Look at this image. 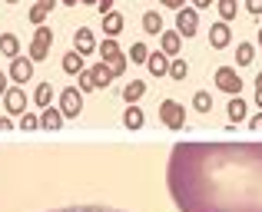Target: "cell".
<instances>
[{"label":"cell","instance_id":"29","mask_svg":"<svg viewBox=\"0 0 262 212\" xmlns=\"http://www.w3.org/2000/svg\"><path fill=\"white\" fill-rule=\"evenodd\" d=\"M27 20H30L33 27H43V20H47V10H43L40 4H33L30 10H27Z\"/></svg>","mask_w":262,"mask_h":212},{"label":"cell","instance_id":"38","mask_svg":"<svg viewBox=\"0 0 262 212\" xmlns=\"http://www.w3.org/2000/svg\"><path fill=\"white\" fill-rule=\"evenodd\" d=\"M256 100H259V106H262V73L256 77Z\"/></svg>","mask_w":262,"mask_h":212},{"label":"cell","instance_id":"42","mask_svg":"<svg viewBox=\"0 0 262 212\" xmlns=\"http://www.w3.org/2000/svg\"><path fill=\"white\" fill-rule=\"evenodd\" d=\"M60 4H67V7H77V4H80V0H60Z\"/></svg>","mask_w":262,"mask_h":212},{"label":"cell","instance_id":"34","mask_svg":"<svg viewBox=\"0 0 262 212\" xmlns=\"http://www.w3.org/2000/svg\"><path fill=\"white\" fill-rule=\"evenodd\" d=\"M96 10L106 17V13H113V0H96Z\"/></svg>","mask_w":262,"mask_h":212},{"label":"cell","instance_id":"45","mask_svg":"<svg viewBox=\"0 0 262 212\" xmlns=\"http://www.w3.org/2000/svg\"><path fill=\"white\" fill-rule=\"evenodd\" d=\"M7 4H20V0H7Z\"/></svg>","mask_w":262,"mask_h":212},{"label":"cell","instance_id":"4","mask_svg":"<svg viewBox=\"0 0 262 212\" xmlns=\"http://www.w3.org/2000/svg\"><path fill=\"white\" fill-rule=\"evenodd\" d=\"M196 30H199L196 7H183V10H176V33H179V37H196Z\"/></svg>","mask_w":262,"mask_h":212},{"label":"cell","instance_id":"13","mask_svg":"<svg viewBox=\"0 0 262 212\" xmlns=\"http://www.w3.org/2000/svg\"><path fill=\"white\" fill-rule=\"evenodd\" d=\"M146 66H149L153 77H169V57H166V53H149Z\"/></svg>","mask_w":262,"mask_h":212},{"label":"cell","instance_id":"31","mask_svg":"<svg viewBox=\"0 0 262 212\" xmlns=\"http://www.w3.org/2000/svg\"><path fill=\"white\" fill-rule=\"evenodd\" d=\"M90 90H96L93 86V77H90V70L80 73V93H90Z\"/></svg>","mask_w":262,"mask_h":212},{"label":"cell","instance_id":"26","mask_svg":"<svg viewBox=\"0 0 262 212\" xmlns=\"http://www.w3.org/2000/svg\"><path fill=\"white\" fill-rule=\"evenodd\" d=\"M229 120H232V123L246 120V103H243L239 97H232V100H229Z\"/></svg>","mask_w":262,"mask_h":212},{"label":"cell","instance_id":"1","mask_svg":"<svg viewBox=\"0 0 262 212\" xmlns=\"http://www.w3.org/2000/svg\"><path fill=\"white\" fill-rule=\"evenodd\" d=\"M166 186L179 212H262V143H179Z\"/></svg>","mask_w":262,"mask_h":212},{"label":"cell","instance_id":"2","mask_svg":"<svg viewBox=\"0 0 262 212\" xmlns=\"http://www.w3.org/2000/svg\"><path fill=\"white\" fill-rule=\"evenodd\" d=\"M50 46H53V30L50 27H37V33H33V43H30V53L27 57L37 63V60H47L50 57Z\"/></svg>","mask_w":262,"mask_h":212},{"label":"cell","instance_id":"17","mask_svg":"<svg viewBox=\"0 0 262 212\" xmlns=\"http://www.w3.org/2000/svg\"><path fill=\"white\" fill-rule=\"evenodd\" d=\"M90 77H93V86H106L110 80H113V70H110V63H96V66H90Z\"/></svg>","mask_w":262,"mask_h":212},{"label":"cell","instance_id":"24","mask_svg":"<svg viewBox=\"0 0 262 212\" xmlns=\"http://www.w3.org/2000/svg\"><path fill=\"white\" fill-rule=\"evenodd\" d=\"M123 123H126L129 129H140V126H143V109L126 106V113H123Z\"/></svg>","mask_w":262,"mask_h":212},{"label":"cell","instance_id":"20","mask_svg":"<svg viewBox=\"0 0 262 212\" xmlns=\"http://www.w3.org/2000/svg\"><path fill=\"white\" fill-rule=\"evenodd\" d=\"M63 70H67V73H77V77H80V73H83V57H80L77 50H67V57H63Z\"/></svg>","mask_w":262,"mask_h":212},{"label":"cell","instance_id":"30","mask_svg":"<svg viewBox=\"0 0 262 212\" xmlns=\"http://www.w3.org/2000/svg\"><path fill=\"white\" fill-rule=\"evenodd\" d=\"M53 212H123V209H106V206H67V209H53Z\"/></svg>","mask_w":262,"mask_h":212},{"label":"cell","instance_id":"22","mask_svg":"<svg viewBox=\"0 0 262 212\" xmlns=\"http://www.w3.org/2000/svg\"><path fill=\"white\" fill-rule=\"evenodd\" d=\"M216 10H219V20H223V23H229V20L236 17L239 4H236V0H216Z\"/></svg>","mask_w":262,"mask_h":212},{"label":"cell","instance_id":"3","mask_svg":"<svg viewBox=\"0 0 262 212\" xmlns=\"http://www.w3.org/2000/svg\"><path fill=\"white\" fill-rule=\"evenodd\" d=\"M80 109H83V93H80L77 86H67V90L60 93V113H63V120L80 116Z\"/></svg>","mask_w":262,"mask_h":212},{"label":"cell","instance_id":"40","mask_svg":"<svg viewBox=\"0 0 262 212\" xmlns=\"http://www.w3.org/2000/svg\"><path fill=\"white\" fill-rule=\"evenodd\" d=\"M37 4H40V7H43V10H47V13H50V10H53V7H57V0H37Z\"/></svg>","mask_w":262,"mask_h":212},{"label":"cell","instance_id":"25","mask_svg":"<svg viewBox=\"0 0 262 212\" xmlns=\"http://www.w3.org/2000/svg\"><path fill=\"white\" fill-rule=\"evenodd\" d=\"M186 73H189V66H186L183 57H173V60H169V77H173V80H186Z\"/></svg>","mask_w":262,"mask_h":212},{"label":"cell","instance_id":"28","mask_svg":"<svg viewBox=\"0 0 262 212\" xmlns=\"http://www.w3.org/2000/svg\"><path fill=\"white\" fill-rule=\"evenodd\" d=\"M192 106H196L199 113H209V109H212V97H209L206 90H199L196 97H192Z\"/></svg>","mask_w":262,"mask_h":212},{"label":"cell","instance_id":"32","mask_svg":"<svg viewBox=\"0 0 262 212\" xmlns=\"http://www.w3.org/2000/svg\"><path fill=\"white\" fill-rule=\"evenodd\" d=\"M20 126H24V129H37V126H40V120H37L33 113H24V116H20Z\"/></svg>","mask_w":262,"mask_h":212},{"label":"cell","instance_id":"9","mask_svg":"<svg viewBox=\"0 0 262 212\" xmlns=\"http://www.w3.org/2000/svg\"><path fill=\"white\" fill-rule=\"evenodd\" d=\"M30 77H33V60L30 57L10 60V80H13V83H27Z\"/></svg>","mask_w":262,"mask_h":212},{"label":"cell","instance_id":"41","mask_svg":"<svg viewBox=\"0 0 262 212\" xmlns=\"http://www.w3.org/2000/svg\"><path fill=\"white\" fill-rule=\"evenodd\" d=\"M0 129H10V120H7V116H0Z\"/></svg>","mask_w":262,"mask_h":212},{"label":"cell","instance_id":"7","mask_svg":"<svg viewBox=\"0 0 262 212\" xmlns=\"http://www.w3.org/2000/svg\"><path fill=\"white\" fill-rule=\"evenodd\" d=\"M96 37H93V30L90 27H80V30H73V50L80 53V57H90V53L96 50Z\"/></svg>","mask_w":262,"mask_h":212},{"label":"cell","instance_id":"35","mask_svg":"<svg viewBox=\"0 0 262 212\" xmlns=\"http://www.w3.org/2000/svg\"><path fill=\"white\" fill-rule=\"evenodd\" d=\"M246 10L259 17V13H262V0H246Z\"/></svg>","mask_w":262,"mask_h":212},{"label":"cell","instance_id":"5","mask_svg":"<svg viewBox=\"0 0 262 212\" xmlns=\"http://www.w3.org/2000/svg\"><path fill=\"white\" fill-rule=\"evenodd\" d=\"M216 86H219L223 93L239 97V90H243V80H239L236 66H219V70H216Z\"/></svg>","mask_w":262,"mask_h":212},{"label":"cell","instance_id":"44","mask_svg":"<svg viewBox=\"0 0 262 212\" xmlns=\"http://www.w3.org/2000/svg\"><path fill=\"white\" fill-rule=\"evenodd\" d=\"M80 4H93V7H96V0H80Z\"/></svg>","mask_w":262,"mask_h":212},{"label":"cell","instance_id":"8","mask_svg":"<svg viewBox=\"0 0 262 212\" xmlns=\"http://www.w3.org/2000/svg\"><path fill=\"white\" fill-rule=\"evenodd\" d=\"M229 43H232L229 23H223V20H219V23H212L209 27V46H212V50H226Z\"/></svg>","mask_w":262,"mask_h":212},{"label":"cell","instance_id":"12","mask_svg":"<svg viewBox=\"0 0 262 212\" xmlns=\"http://www.w3.org/2000/svg\"><path fill=\"white\" fill-rule=\"evenodd\" d=\"M160 43H163V53H166V57H179L183 37H179L176 30H163V33H160Z\"/></svg>","mask_w":262,"mask_h":212},{"label":"cell","instance_id":"39","mask_svg":"<svg viewBox=\"0 0 262 212\" xmlns=\"http://www.w3.org/2000/svg\"><path fill=\"white\" fill-rule=\"evenodd\" d=\"M216 4V0H192V7H196V10H203V7H212Z\"/></svg>","mask_w":262,"mask_h":212},{"label":"cell","instance_id":"14","mask_svg":"<svg viewBox=\"0 0 262 212\" xmlns=\"http://www.w3.org/2000/svg\"><path fill=\"white\" fill-rule=\"evenodd\" d=\"M96 50H100V57H103V63H113V60H120L123 57V50H120V43H116V40H103L100 46H96Z\"/></svg>","mask_w":262,"mask_h":212},{"label":"cell","instance_id":"33","mask_svg":"<svg viewBox=\"0 0 262 212\" xmlns=\"http://www.w3.org/2000/svg\"><path fill=\"white\" fill-rule=\"evenodd\" d=\"M110 70H113V77H120L123 70H126V57H120V60H113V63H110Z\"/></svg>","mask_w":262,"mask_h":212},{"label":"cell","instance_id":"16","mask_svg":"<svg viewBox=\"0 0 262 212\" xmlns=\"http://www.w3.org/2000/svg\"><path fill=\"white\" fill-rule=\"evenodd\" d=\"M143 33H149V37L163 33V17L156 10H146V13H143Z\"/></svg>","mask_w":262,"mask_h":212},{"label":"cell","instance_id":"23","mask_svg":"<svg viewBox=\"0 0 262 212\" xmlns=\"http://www.w3.org/2000/svg\"><path fill=\"white\" fill-rule=\"evenodd\" d=\"M33 100H37V106H40V109H47V106H50V100H53V86H50V80L37 86V93H33Z\"/></svg>","mask_w":262,"mask_h":212},{"label":"cell","instance_id":"36","mask_svg":"<svg viewBox=\"0 0 262 212\" xmlns=\"http://www.w3.org/2000/svg\"><path fill=\"white\" fill-rule=\"evenodd\" d=\"M7 80H10V73L0 70V97H7V90H10V83H7Z\"/></svg>","mask_w":262,"mask_h":212},{"label":"cell","instance_id":"6","mask_svg":"<svg viewBox=\"0 0 262 212\" xmlns=\"http://www.w3.org/2000/svg\"><path fill=\"white\" fill-rule=\"evenodd\" d=\"M160 116H163V123H166L169 129H183L186 126V113H183V106H179L176 100H163Z\"/></svg>","mask_w":262,"mask_h":212},{"label":"cell","instance_id":"27","mask_svg":"<svg viewBox=\"0 0 262 212\" xmlns=\"http://www.w3.org/2000/svg\"><path fill=\"white\" fill-rule=\"evenodd\" d=\"M146 60H149L146 43H133L129 46V63H146Z\"/></svg>","mask_w":262,"mask_h":212},{"label":"cell","instance_id":"18","mask_svg":"<svg viewBox=\"0 0 262 212\" xmlns=\"http://www.w3.org/2000/svg\"><path fill=\"white\" fill-rule=\"evenodd\" d=\"M143 93H146V83H140V80H129V83H126V86H123V100H126V103H129V106H133V103H136V100H140V97H143Z\"/></svg>","mask_w":262,"mask_h":212},{"label":"cell","instance_id":"21","mask_svg":"<svg viewBox=\"0 0 262 212\" xmlns=\"http://www.w3.org/2000/svg\"><path fill=\"white\" fill-rule=\"evenodd\" d=\"M252 60H256V46H252V43H236V63L249 66Z\"/></svg>","mask_w":262,"mask_h":212},{"label":"cell","instance_id":"10","mask_svg":"<svg viewBox=\"0 0 262 212\" xmlns=\"http://www.w3.org/2000/svg\"><path fill=\"white\" fill-rule=\"evenodd\" d=\"M4 103H7V113L24 116V109H27V93H24V86H10V90H7V97H4Z\"/></svg>","mask_w":262,"mask_h":212},{"label":"cell","instance_id":"15","mask_svg":"<svg viewBox=\"0 0 262 212\" xmlns=\"http://www.w3.org/2000/svg\"><path fill=\"white\" fill-rule=\"evenodd\" d=\"M0 53L10 57V60H17L20 57V40L13 37V33H0Z\"/></svg>","mask_w":262,"mask_h":212},{"label":"cell","instance_id":"43","mask_svg":"<svg viewBox=\"0 0 262 212\" xmlns=\"http://www.w3.org/2000/svg\"><path fill=\"white\" fill-rule=\"evenodd\" d=\"M256 43H259V46H262V30H259V33H256Z\"/></svg>","mask_w":262,"mask_h":212},{"label":"cell","instance_id":"19","mask_svg":"<svg viewBox=\"0 0 262 212\" xmlns=\"http://www.w3.org/2000/svg\"><path fill=\"white\" fill-rule=\"evenodd\" d=\"M40 126H47V129H60V126H63V113H60V109H53V106H47V109H43V116H40Z\"/></svg>","mask_w":262,"mask_h":212},{"label":"cell","instance_id":"11","mask_svg":"<svg viewBox=\"0 0 262 212\" xmlns=\"http://www.w3.org/2000/svg\"><path fill=\"white\" fill-rule=\"evenodd\" d=\"M123 27H126V20H123V13H106V17H103V33H106L110 40H116L123 33Z\"/></svg>","mask_w":262,"mask_h":212},{"label":"cell","instance_id":"37","mask_svg":"<svg viewBox=\"0 0 262 212\" xmlns=\"http://www.w3.org/2000/svg\"><path fill=\"white\" fill-rule=\"evenodd\" d=\"M160 4H163V7H169V10H183L186 0H160Z\"/></svg>","mask_w":262,"mask_h":212}]
</instances>
